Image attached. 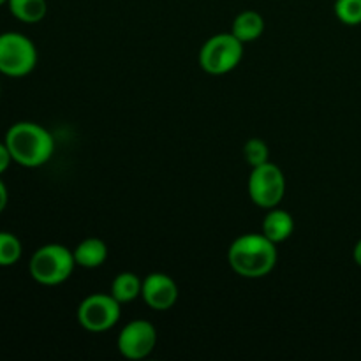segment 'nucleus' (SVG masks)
Here are the masks:
<instances>
[{
  "instance_id": "f257e3e1",
  "label": "nucleus",
  "mask_w": 361,
  "mask_h": 361,
  "mask_svg": "<svg viewBox=\"0 0 361 361\" xmlns=\"http://www.w3.org/2000/svg\"><path fill=\"white\" fill-rule=\"evenodd\" d=\"M277 243L263 233H245L231 243L228 252L229 267L243 279L267 277L277 264Z\"/></svg>"
},
{
  "instance_id": "f03ea898",
  "label": "nucleus",
  "mask_w": 361,
  "mask_h": 361,
  "mask_svg": "<svg viewBox=\"0 0 361 361\" xmlns=\"http://www.w3.org/2000/svg\"><path fill=\"white\" fill-rule=\"evenodd\" d=\"M11 157L23 168H41L55 154V140L46 127L35 122H16L6 134Z\"/></svg>"
},
{
  "instance_id": "7ed1b4c3",
  "label": "nucleus",
  "mask_w": 361,
  "mask_h": 361,
  "mask_svg": "<svg viewBox=\"0 0 361 361\" xmlns=\"http://www.w3.org/2000/svg\"><path fill=\"white\" fill-rule=\"evenodd\" d=\"M76 268L73 250L60 243L42 245L32 254L28 271L30 277L41 286H59L69 281Z\"/></svg>"
},
{
  "instance_id": "20e7f679",
  "label": "nucleus",
  "mask_w": 361,
  "mask_h": 361,
  "mask_svg": "<svg viewBox=\"0 0 361 361\" xmlns=\"http://www.w3.org/2000/svg\"><path fill=\"white\" fill-rule=\"evenodd\" d=\"M243 59V42L236 35L215 34L200 51V66L212 76H222L240 66Z\"/></svg>"
},
{
  "instance_id": "39448f33",
  "label": "nucleus",
  "mask_w": 361,
  "mask_h": 361,
  "mask_svg": "<svg viewBox=\"0 0 361 361\" xmlns=\"http://www.w3.org/2000/svg\"><path fill=\"white\" fill-rule=\"evenodd\" d=\"M37 66V48L20 32L0 34V73L9 78H23Z\"/></svg>"
},
{
  "instance_id": "423d86ee",
  "label": "nucleus",
  "mask_w": 361,
  "mask_h": 361,
  "mask_svg": "<svg viewBox=\"0 0 361 361\" xmlns=\"http://www.w3.org/2000/svg\"><path fill=\"white\" fill-rule=\"evenodd\" d=\"M247 189H249L252 203L259 208L270 210V208L279 207L286 196L284 171L270 161L250 168Z\"/></svg>"
},
{
  "instance_id": "0eeeda50",
  "label": "nucleus",
  "mask_w": 361,
  "mask_h": 361,
  "mask_svg": "<svg viewBox=\"0 0 361 361\" xmlns=\"http://www.w3.org/2000/svg\"><path fill=\"white\" fill-rule=\"evenodd\" d=\"M122 316V303L111 293H95L87 296L78 307V323L90 334H104L111 330Z\"/></svg>"
},
{
  "instance_id": "6e6552de",
  "label": "nucleus",
  "mask_w": 361,
  "mask_h": 361,
  "mask_svg": "<svg viewBox=\"0 0 361 361\" xmlns=\"http://www.w3.org/2000/svg\"><path fill=\"white\" fill-rule=\"evenodd\" d=\"M157 345V330L150 321L134 319L122 328L116 338L120 355L127 360H145Z\"/></svg>"
},
{
  "instance_id": "1a4fd4ad",
  "label": "nucleus",
  "mask_w": 361,
  "mask_h": 361,
  "mask_svg": "<svg viewBox=\"0 0 361 361\" xmlns=\"http://www.w3.org/2000/svg\"><path fill=\"white\" fill-rule=\"evenodd\" d=\"M141 298L152 310L164 312V310L175 307L176 300H178V286L168 274L154 271L143 279Z\"/></svg>"
},
{
  "instance_id": "9d476101",
  "label": "nucleus",
  "mask_w": 361,
  "mask_h": 361,
  "mask_svg": "<svg viewBox=\"0 0 361 361\" xmlns=\"http://www.w3.org/2000/svg\"><path fill=\"white\" fill-rule=\"evenodd\" d=\"M261 233L274 243L286 242L295 233V219L289 212L282 210V208H270L263 219Z\"/></svg>"
},
{
  "instance_id": "9b49d317",
  "label": "nucleus",
  "mask_w": 361,
  "mask_h": 361,
  "mask_svg": "<svg viewBox=\"0 0 361 361\" xmlns=\"http://www.w3.org/2000/svg\"><path fill=\"white\" fill-rule=\"evenodd\" d=\"M73 254L76 267L94 270V268L102 267L108 259V245L99 238H87L78 243Z\"/></svg>"
},
{
  "instance_id": "f8f14e48",
  "label": "nucleus",
  "mask_w": 361,
  "mask_h": 361,
  "mask_svg": "<svg viewBox=\"0 0 361 361\" xmlns=\"http://www.w3.org/2000/svg\"><path fill=\"white\" fill-rule=\"evenodd\" d=\"M264 32V20L257 11H242L238 16L233 20L231 34L236 35L240 41L245 42L257 41Z\"/></svg>"
},
{
  "instance_id": "ddd939ff",
  "label": "nucleus",
  "mask_w": 361,
  "mask_h": 361,
  "mask_svg": "<svg viewBox=\"0 0 361 361\" xmlns=\"http://www.w3.org/2000/svg\"><path fill=\"white\" fill-rule=\"evenodd\" d=\"M141 289H143V279L137 277L133 271H122L116 275L111 282V295L113 298L118 300L122 305L134 302L141 296Z\"/></svg>"
},
{
  "instance_id": "4468645a",
  "label": "nucleus",
  "mask_w": 361,
  "mask_h": 361,
  "mask_svg": "<svg viewBox=\"0 0 361 361\" xmlns=\"http://www.w3.org/2000/svg\"><path fill=\"white\" fill-rule=\"evenodd\" d=\"M11 14L21 23L34 25L44 20L48 13V2L46 0H9Z\"/></svg>"
},
{
  "instance_id": "2eb2a0df",
  "label": "nucleus",
  "mask_w": 361,
  "mask_h": 361,
  "mask_svg": "<svg viewBox=\"0 0 361 361\" xmlns=\"http://www.w3.org/2000/svg\"><path fill=\"white\" fill-rule=\"evenodd\" d=\"M23 254L20 238L9 231H0V267L7 268L16 264Z\"/></svg>"
},
{
  "instance_id": "dca6fc26",
  "label": "nucleus",
  "mask_w": 361,
  "mask_h": 361,
  "mask_svg": "<svg viewBox=\"0 0 361 361\" xmlns=\"http://www.w3.org/2000/svg\"><path fill=\"white\" fill-rule=\"evenodd\" d=\"M243 159H245V162L250 168H256V166H261L270 161V148H268V145L263 140L252 137L243 147Z\"/></svg>"
},
{
  "instance_id": "f3484780",
  "label": "nucleus",
  "mask_w": 361,
  "mask_h": 361,
  "mask_svg": "<svg viewBox=\"0 0 361 361\" xmlns=\"http://www.w3.org/2000/svg\"><path fill=\"white\" fill-rule=\"evenodd\" d=\"M335 14L348 27L361 25V0H335Z\"/></svg>"
},
{
  "instance_id": "a211bd4d",
  "label": "nucleus",
  "mask_w": 361,
  "mask_h": 361,
  "mask_svg": "<svg viewBox=\"0 0 361 361\" xmlns=\"http://www.w3.org/2000/svg\"><path fill=\"white\" fill-rule=\"evenodd\" d=\"M11 162H14V161H13V157H11V152H9V148H7L6 141H4V143H0V175L9 169Z\"/></svg>"
},
{
  "instance_id": "6ab92c4d",
  "label": "nucleus",
  "mask_w": 361,
  "mask_h": 361,
  "mask_svg": "<svg viewBox=\"0 0 361 361\" xmlns=\"http://www.w3.org/2000/svg\"><path fill=\"white\" fill-rule=\"evenodd\" d=\"M7 201H9V192H7L6 183H4L2 178H0V214H2V212L6 210Z\"/></svg>"
},
{
  "instance_id": "aec40b11",
  "label": "nucleus",
  "mask_w": 361,
  "mask_h": 361,
  "mask_svg": "<svg viewBox=\"0 0 361 361\" xmlns=\"http://www.w3.org/2000/svg\"><path fill=\"white\" fill-rule=\"evenodd\" d=\"M353 257H355V263L361 268V238L358 240V243L355 245V250H353Z\"/></svg>"
},
{
  "instance_id": "412c9836",
  "label": "nucleus",
  "mask_w": 361,
  "mask_h": 361,
  "mask_svg": "<svg viewBox=\"0 0 361 361\" xmlns=\"http://www.w3.org/2000/svg\"><path fill=\"white\" fill-rule=\"evenodd\" d=\"M7 2H9V0H0V6H6Z\"/></svg>"
}]
</instances>
